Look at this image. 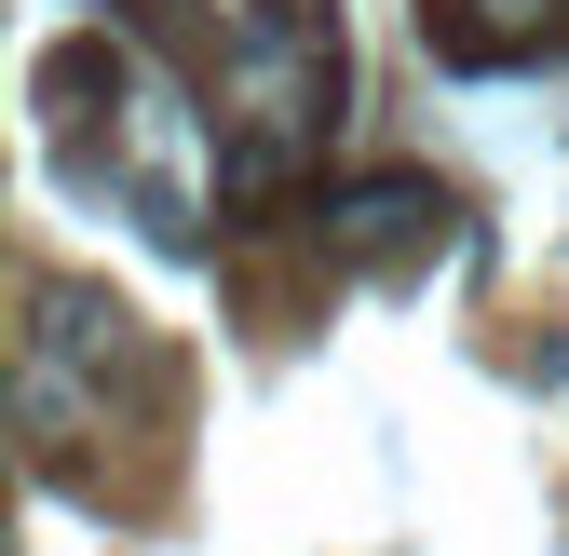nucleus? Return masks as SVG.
Wrapping results in <instances>:
<instances>
[{
  "label": "nucleus",
  "mask_w": 569,
  "mask_h": 556,
  "mask_svg": "<svg viewBox=\"0 0 569 556\" xmlns=\"http://www.w3.org/2000/svg\"><path fill=\"white\" fill-rule=\"evenodd\" d=\"M122 14H150V28H163V14H177V0H122Z\"/></svg>",
  "instance_id": "f257e3e1"
}]
</instances>
